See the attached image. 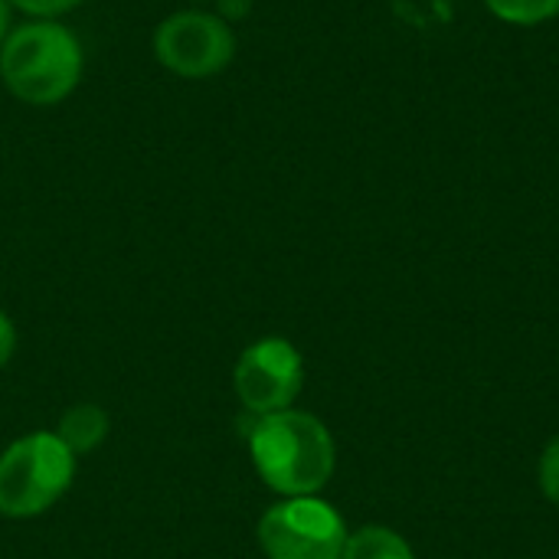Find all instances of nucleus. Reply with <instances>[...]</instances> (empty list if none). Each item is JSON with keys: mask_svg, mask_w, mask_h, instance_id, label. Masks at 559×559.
Returning <instances> with one entry per match:
<instances>
[{"mask_svg": "<svg viewBox=\"0 0 559 559\" xmlns=\"http://www.w3.org/2000/svg\"><path fill=\"white\" fill-rule=\"evenodd\" d=\"M249 455L259 478L285 498L318 495L337 462L328 426L301 409L259 416L249 429Z\"/></svg>", "mask_w": 559, "mask_h": 559, "instance_id": "f257e3e1", "label": "nucleus"}, {"mask_svg": "<svg viewBox=\"0 0 559 559\" xmlns=\"http://www.w3.org/2000/svg\"><path fill=\"white\" fill-rule=\"evenodd\" d=\"M0 75L20 102L56 105L82 79L79 39L52 20L26 23L3 39Z\"/></svg>", "mask_w": 559, "mask_h": 559, "instance_id": "f03ea898", "label": "nucleus"}, {"mask_svg": "<svg viewBox=\"0 0 559 559\" xmlns=\"http://www.w3.org/2000/svg\"><path fill=\"white\" fill-rule=\"evenodd\" d=\"M75 455L56 432H29L0 455V514L13 521L46 514L72 485Z\"/></svg>", "mask_w": 559, "mask_h": 559, "instance_id": "7ed1b4c3", "label": "nucleus"}, {"mask_svg": "<svg viewBox=\"0 0 559 559\" xmlns=\"http://www.w3.org/2000/svg\"><path fill=\"white\" fill-rule=\"evenodd\" d=\"M259 544L269 559H341L347 531L341 514L318 495L285 498L262 514Z\"/></svg>", "mask_w": 559, "mask_h": 559, "instance_id": "20e7f679", "label": "nucleus"}, {"mask_svg": "<svg viewBox=\"0 0 559 559\" xmlns=\"http://www.w3.org/2000/svg\"><path fill=\"white\" fill-rule=\"evenodd\" d=\"M301 354L285 337H262L249 344L233 370V390L255 419L292 409V403L301 393Z\"/></svg>", "mask_w": 559, "mask_h": 559, "instance_id": "39448f33", "label": "nucleus"}, {"mask_svg": "<svg viewBox=\"0 0 559 559\" xmlns=\"http://www.w3.org/2000/svg\"><path fill=\"white\" fill-rule=\"evenodd\" d=\"M157 59L183 75V79H206L229 66L236 52V36L223 16L213 13H174L154 33Z\"/></svg>", "mask_w": 559, "mask_h": 559, "instance_id": "423d86ee", "label": "nucleus"}, {"mask_svg": "<svg viewBox=\"0 0 559 559\" xmlns=\"http://www.w3.org/2000/svg\"><path fill=\"white\" fill-rule=\"evenodd\" d=\"M56 439L79 459L95 452L105 439H108V413L95 403H79L72 409H66V416L59 419Z\"/></svg>", "mask_w": 559, "mask_h": 559, "instance_id": "0eeeda50", "label": "nucleus"}, {"mask_svg": "<svg viewBox=\"0 0 559 559\" xmlns=\"http://www.w3.org/2000/svg\"><path fill=\"white\" fill-rule=\"evenodd\" d=\"M341 559H416L413 547L390 527H364L347 537Z\"/></svg>", "mask_w": 559, "mask_h": 559, "instance_id": "6e6552de", "label": "nucleus"}, {"mask_svg": "<svg viewBox=\"0 0 559 559\" xmlns=\"http://www.w3.org/2000/svg\"><path fill=\"white\" fill-rule=\"evenodd\" d=\"M485 7L498 20L518 23V26H534L559 13V0H485Z\"/></svg>", "mask_w": 559, "mask_h": 559, "instance_id": "1a4fd4ad", "label": "nucleus"}, {"mask_svg": "<svg viewBox=\"0 0 559 559\" xmlns=\"http://www.w3.org/2000/svg\"><path fill=\"white\" fill-rule=\"evenodd\" d=\"M540 488L554 504H559V436L547 445L540 459Z\"/></svg>", "mask_w": 559, "mask_h": 559, "instance_id": "9d476101", "label": "nucleus"}, {"mask_svg": "<svg viewBox=\"0 0 559 559\" xmlns=\"http://www.w3.org/2000/svg\"><path fill=\"white\" fill-rule=\"evenodd\" d=\"M7 3H13V7H20V10H26L33 16H56V13H66V10L79 7L82 0H7Z\"/></svg>", "mask_w": 559, "mask_h": 559, "instance_id": "9b49d317", "label": "nucleus"}, {"mask_svg": "<svg viewBox=\"0 0 559 559\" xmlns=\"http://www.w3.org/2000/svg\"><path fill=\"white\" fill-rule=\"evenodd\" d=\"M13 350H16V328H13V321L0 311V370L10 364Z\"/></svg>", "mask_w": 559, "mask_h": 559, "instance_id": "f8f14e48", "label": "nucleus"}, {"mask_svg": "<svg viewBox=\"0 0 559 559\" xmlns=\"http://www.w3.org/2000/svg\"><path fill=\"white\" fill-rule=\"evenodd\" d=\"M219 3H223V13L226 16H236V20L246 16V10H249V0H219Z\"/></svg>", "mask_w": 559, "mask_h": 559, "instance_id": "ddd939ff", "label": "nucleus"}, {"mask_svg": "<svg viewBox=\"0 0 559 559\" xmlns=\"http://www.w3.org/2000/svg\"><path fill=\"white\" fill-rule=\"evenodd\" d=\"M7 26H10V3L0 0V43L7 39Z\"/></svg>", "mask_w": 559, "mask_h": 559, "instance_id": "4468645a", "label": "nucleus"}]
</instances>
